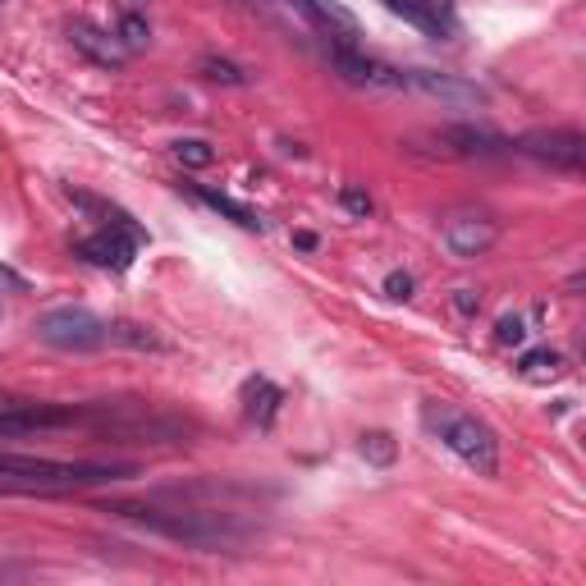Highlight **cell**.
<instances>
[{"label": "cell", "instance_id": "obj_1", "mask_svg": "<svg viewBox=\"0 0 586 586\" xmlns=\"http://www.w3.org/2000/svg\"><path fill=\"white\" fill-rule=\"evenodd\" d=\"M110 513L138 522L156 536H170V541H184L193 550H239L248 545L252 527L234 513H211V509H152V504H110Z\"/></svg>", "mask_w": 586, "mask_h": 586}, {"label": "cell", "instance_id": "obj_2", "mask_svg": "<svg viewBox=\"0 0 586 586\" xmlns=\"http://www.w3.org/2000/svg\"><path fill=\"white\" fill-rule=\"evenodd\" d=\"M133 477L129 463H83V458H33V454H0V481L14 490H37V495H55V490H87L106 486V481Z\"/></svg>", "mask_w": 586, "mask_h": 586}, {"label": "cell", "instance_id": "obj_3", "mask_svg": "<svg viewBox=\"0 0 586 586\" xmlns=\"http://www.w3.org/2000/svg\"><path fill=\"white\" fill-rule=\"evenodd\" d=\"M422 426L445 449H454L477 477H495V472H500V440H495V431H490L481 417L463 413L454 403H426Z\"/></svg>", "mask_w": 586, "mask_h": 586}, {"label": "cell", "instance_id": "obj_4", "mask_svg": "<svg viewBox=\"0 0 586 586\" xmlns=\"http://www.w3.org/2000/svg\"><path fill=\"white\" fill-rule=\"evenodd\" d=\"M101 422H106V403H10V408H0V440H28V435Z\"/></svg>", "mask_w": 586, "mask_h": 586}, {"label": "cell", "instance_id": "obj_5", "mask_svg": "<svg viewBox=\"0 0 586 586\" xmlns=\"http://www.w3.org/2000/svg\"><path fill=\"white\" fill-rule=\"evenodd\" d=\"M33 335L55 353H92L106 344V321L87 307H51L33 321Z\"/></svg>", "mask_w": 586, "mask_h": 586}, {"label": "cell", "instance_id": "obj_6", "mask_svg": "<svg viewBox=\"0 0 586 586\" xmlns=\"http://www.w3.org/2000/svg\"><path fill=\"white\" fill-rule=\"evenodd\" d=\"M440 243L449 248V257L477 261L500 243V220L481 207H454L440 216Z\"/></svg>", "mask_w": 586, "mask_h": 586}, {"label": "cell", "instance_id": "obj_7", "mask_svg": "<svg viewBox=\"0 0 586 586\" xmlns=\"http://www.w3.org/2000/svg\"><path fill=\"white\" fill-rule=\"evenodd\" d=\"M513 152L573 174V170H582V161H586V138L577 129H532L513 142Z\"/></svg>", "mask_w": 586, "mask_h": 586}, {"label": "cell", "instance_id": "obj_8", "mask_svg": "<svg viewBox=\"0 0 586 586\" xmlns=\"http://www.w3.org/2000/svg\"><path fill=\"white\" fill-rule=\"evenodd\" d=\"M138 243H142V234H133V229L101 225L97 234L78 239L74 252L87 261V266H101V271H129L133 257H138Z\"/></svg>", "mask_w": 586, "mask_h": 586}, {"label": "cell", "instance_id": "obj_9", "mask_svg": "<svg viewBox=\"0 0 586 586\" xmlns=\"http://www.w3.org/2000/svg\"><path fill=\"white\" fill-rule=\"evenodd\" d=\"M403 87H413V92L440 101V106H486L490 101V92L477 87L472 78L440 74V69H403Z\"/></svg>", "mask_w": 586, "mask_h": 586}, {"label": "cell", "instance_id": "obj_10", "mask_svg": "<svg viewBox=\"0 0 586 586\" xmlns=\"http://www.w3.org/2000/svg\"><path fill=\"white\" fill-rule=\"evenodd\" d=\"M326 55H330V69L353 87H371V92H399L403 87V69L380 65V60L362 55L358 46H330Z\"/></svg>", "mask_w": 586, "mask_h": 586}, {"label": "cell", "instance_id": "obj_11", "mask_svg": "<svg viewBox=\"0 0 586 586\" xmlns=\"http://www.w3.org/2000/svg\"><path fill=\"white\" fill-rule=\"evenodd\" d=\"M390 14H399L403 23H413L417 33H426L431 42H449L458 28L454 0H380Z\"/></svg>", "mask_w": 586, "mask_h": 586}, {"label": "cell", "instance_id": "obj_12", "mask_svg": "<svg viewBox=\"0 0 586 586\" xmlns=\"http://www.w3.org/2000/svg\"><path fill=\"white\" fill-rule=\"evenodd\" d=\"M69 42H74L78 55H87L92 65L101 69H124V60H129V51L120 46V37L106 33V28H97L92 19H69Z\"/></svg>", "mask_w": 586, "mask_h": 586}, {"label": "cell", "instance_id": "obj_13", "mask_svg": "<svg viewBox=\"0 0 586 586\" xmlns=\"http://www.w3.org/2000/svg\"><path fill=\"white\" fill-rule=\"evenodd\" d=\"M280 403H284V390L275 380H266V376L243 380V417H248L257 431H271L275 417H280Z\"/></svg>", "mask_w": 586, "mask_h": 586}, {"label": "cell", "instance_id": "obj_14", "mask_svg": "<svg viewBox=\"0 0 586 586\" xmlns=\"http://www.w3.org/2000/svg\"><path fill=\"white\" fill-rule=\"evenodd\" d=\"M445 142L458 156H504L513 152V142H504L500 133L490 129H472V124H458V129H445Z\"/></svg>", "mask_w": 586, "mask_h": 586}, {"label": "cell", "instance_id": "obj_15", "mask_svg": "<svg viewBox=\"0 0 586 586\" xmlns=\"http://www.w3.org/2000/svg\"><path fill=\"white\" fill-rule=\"evenodd\" d=\"M106 339L120 348H138V353H165L170 348L152 326H142V321H106Z\"/></svg>", "mask_w": 586, "mask_h": 586}, {"label": "cell", "instance_id": "obj_16", "mask_svg": "<svg viewBox=\"0 0 586 586\" xmlns=\"http://www.w3.org/2000/svg\"><path fill=\"white\" fill-rule=\"evenodd\" d=\"M65 193H69V202H74V207H83L87 216H97L101 225H124V229H133V234H142V225H133L129 211H120L115 202H106V197L83 193V188H65ZM142 239H147V234H142Z\"/></svg>", "mask_w": 586, "mask_h": 586}, {"label": "cell", "instance_id": "obj_17", "mask_svg": "<svg viewBox=\"0 0 586 586\" xmlns=\"http://www.w3.org/2000/svg\"><path fill=\"white\" fill-rule=\"evenodd\" d=\"M197 197H202V202H207L211 211L229 216V220H234L239 229H252V234H261V229H266V220H261L257 211H252V207H243V202H234L229 193H216V188H197Z\"/></svg>", "mask_w": 586, "mask_h": 586}, {"label": "cell", "instance_id": "obj_18", "mask_svg": "<svg viewBox=\"0 0 586 586\" xmlns=\"http://www.w3.org/2000/svg\"><path fill=\"white\" fill-rule=\"evenodd\" d=\"M518 371L527 380H554V376H564V353H554V348H527L518 358Z\"/></svg>", "mask_w": 586, "mask_h": 586}, {"label": "cell", "instance_id": "obj_19", "mask_svg": "<svg viewBox=\"0 0 586 586\" xmlns=\"http://www.w3.org/2000/svg\"><path fill=\"white\" fill-rule=\"evenodd\" d=\"M197 74L207 78V83H220V87H248V69L234 65V60H225V55H202L197 60Z\"/></svg>", "mask_w": 586, "mask_h": 586}, {"label": "cell", "instance_id": "obj_20", "mask_svg": "<svg viewBox=\"0 0 586 586\" xmlns=\"http://www.w3.org/2000/svg\"><path fill=\"white\" fill-rule=\"evenodd\" d=\"M115 37H120V46L129 55H142L147 46H152V23L142 19L138 10H124L120 14V28H115Z\"/></svg>", "mask_w": 586, "mask_h": 586}, {"label": "cell", "instance_id": "obj_21", "mask_svg": "<svg viewBox=\"0 0 586 586\" xmlns=\"http://www.w3.org/2000/svg\"><path fill=\"white\" fill-rule=\"evenodd\" d=\"M174 161L184 170H207V165H216V147L207 138H179L174 142Z\"/></svg>", "mask_w": 586, "mask_h": 586}, {"label": "cell", "instance_id": "obj_22", "mask_svg": "<svg viewBox=\"0 0 586 586\" xmlns=\"http://www.w3.org/2000/svg\"><path fill=\"white\" fill-rule=\"evenodd\" d=\"M358 449H362V458H367V463H376V467H390L394 454H399V445H394L390 431H367Z\"/></svg>", "mask_w": 586, "mask_h": 586}, {"label": "cell", "instance_id": "obj_23", "mask_svg": "<svg viewBox=\"0 0 586 586\" xmlns=\"http://www.w3.org/2000/svg\"><path fill=\"white\" fill-rule=\"evenodd\" d=\"M495 344H500V348H518V344H527V321H522L518 312L500 316V321H495Z\"/></svg>", "mask_w": 586, "mask_h": 586}, {"label": "cell", "instance_id": "obj_24", "mask_svg": "<svg viewBox=\"0 0 586 586\" xmlns=\"http://www.w3.org/2000/svg\"><path fill=\"white\" fill-rule=\"evenodd\" d=\"M339 207H344L348 216H362V220H367L371 211H376V202H371V193H367V188L344 184V188H339Z\"/></svg>", "mask_w": 586, "mask_h": 586}, {"label": "cell", "instance_id": "obj_25", "mask_svg": "<svg viewBox=\"0 0 586 586\" xmlns=\"http://www.w3.org/2000/svg\"><path fill=\"white\" fill-rule=\"evenodd\" d=\"M413 275L408 271H390L385 275V298H394V303H408V298H413Z\"/></svg>", "mask_w": 586, "mask_h": 586}, {"label": "cell", "instance_id": "obj_26", "mask_svg": "<svg viewBox=\"0 0 586 586\" xmlns=\"http://www.w3.org/2000/svg\"><path fill=\"white\" fill-rule=\"evenodd\" d=\"M449 303H454L458 316H477L481 312V289H467V284H463V289L449 293Z\"/></svg>", "mask_w": 586, "mask_h": 586}, {"label": "cell", "instance_id": "obj_27", "mask_svg": "<svg viewBox=\"0 0 586 586\" xmlns=\"http://www.w3.org/2000/svg\"><path fill=\"white\" fill-rule=\"evenodd\" d=\"M0 289H14V293H23V289H28V280H23L19 271H10V266H0Z\"/></svg>", "mask_w": 586, "mask_h": 586}, {"label": "cell", "instance_id": "obj_28", "mask_svg": "<svg viewBox=\"0 0 586 586\" xmlns=\"http://www.w3.org/2000/svg\"><path fill=\"white\" fill-rule=\"evenodd\" d=\"M23 573H33V568L19 564V559H0V577H23Z\"/></svg>", "mask_w": 586, "mask_h": 586}, {"label": "cell", "instance_id": "obj_29", "mask_svg": "<svg viewBox=\"0 0 586 586\" xmlns=\"http://www.w3.org/2000/svg\"><path fill=\"white\" fill-rule=\"evenodd\" d=\"M293 248L316 252V234H312V229H298V234H293Z\"/></svg>", "mask_w": 586, "mask_h": 586}, {"label": "cell", "instance_id": "obj_30", "mask_svg": "<svg viewBox=\"0 0 586 586\" xmlns=\"http://www.w3.org/2000/svg\"><path fill=\"white\" fill-rule=\"evenodd\" d=\"M133 5H138V0H124V10H133Z\"/></svg>", "mask_w": 586, "mask_h": 586}]
</instances>
